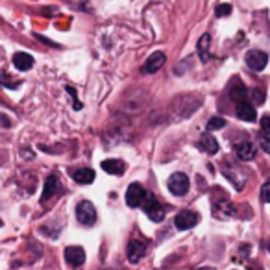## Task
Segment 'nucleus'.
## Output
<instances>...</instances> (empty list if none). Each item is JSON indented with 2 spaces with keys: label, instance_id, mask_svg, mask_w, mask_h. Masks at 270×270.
<instances>
[{
  "label": "nucleus",
  "instance_id": "nucleus-12",
  "mask_svg": "<svg viewBox=\"0 0 270 270\" xmlns=\"http://www.w3.org/2000/svg\"><path fill=\"white\" fill-rule=\"evenodd\" d=\"M235 113H237V117H239L241 121H246V122H254L257 119L256 107L252 106V104H248V102H239Z\"/></svg>",
  "mask_w": 270,
  "mask_h": 270
},
{
  "label": "nucleus",
  "instance_id": "nucleus-17",
  "mask_svg": "<svg viewBox=\"0 0 270 270\" xmlns=\"http://www.w3.org/2000/svg\"><path fill=\"white\" fill-rule=\"evenodd\" d=\"M200 146H202V150L207 152L209 156H215V154L219 152V142H217V139H215L213 135H209V134L202 135V139H200Z\"/></svg>",
  "mask_w": 270,
  "mask_h": 270
},
{
  "label": "nucleus",
  "instance_id": "nucleus-9",
  "mask_svg": "<svg viewBox=\"0 0 270 270\" xmlns=\"http://www.w3.org/2000/svg\"><path fill=\"white\" fill-rule=\"evenodd\" d=\"M165 61H167V56H165L163 52H154V54L146 59V63L141 67V72L142 74H154V72H157L163 67Z\"/></svg>",
  "mask_w": 270,
  "mask_h": 270
},
{
  "label": "nucleus",
  "instance_id": "nucleus-14",
  "mask_svg": "<svg viewBox=\"0 0 270 270\" xmlns=\"http://www.w3.org/2000/svg\"><path fill=\"white\" fill-rule=\"evenodd\" d=\"M102 171H106L107 174H115V176H121L126 171V165L121 159H106L102 161Z\"/></svg>",
  "mask_w": 270,
  "mask_h": 270
},
{
  "label": "nucleus",
  "instance_id": "nucleus-23",
  "mask_svg": "<svg viewBox=\"0 0 270 270\" xmlns=\"http://www.w3.org/2000/svg\"><path fill=\"white\" fill-rule=\"evenodd\" d=\"M229 13H231V6H229V4H221V6H217V17H227Z\"/></svg>",
  "mask_w": 270,
  "mask_h": 270
},
{
  "label": "nucleus",
  "instance_id": "nucleus-13",
  "mask_svg": "<svg viewBox=\"0 0 270 270\" xmlns=\"http://www.w3.org/2000/svg\"><path fill=\"white\" fill-rule=\"evenodd\" d=\"M229 96L239 104V102H246V96H248V91L242 84L241 80H233L231 82V87H229Z\"/></svg>",
  "mask_w": 270,
  "mask_h": 270
},
{
  "label": "nucleus",
  "instance_id": "nucleus-21",
  "mask_svg": "<svg viewBox=\"0 0 270 270\" xmlns=\"http://www.w3.org/2000/svg\"><path fill=\"white\" fill-rule=\"evenodd\" d=\"M257 142H259V146H261V150H263V152L270 154V135L261 134L259 137H257Z\"/></svg>",
  "mask_w": 270,
  "mask_h": 270
},
{
  "label": "nucleus",
  "instance_id": "nucleus-27",
  "mask_svg": "<svg viewBox=\"0 0 270 270\" xmlns=\"http://www.w3.org/2000/svg\"><path fill=\"white\" fill-rule=\"evenodd\" d=\"M200 270H215V269H209V267H204V269H200Z\"/></svg>",
  "mask_w": 270,
  "mask_h": 270
},
{
  "label": "nucleus",
  "instance_id": "nucleus-4",
  "mask_svg": "<svg viewBox=\"0 0 270 270\" xmlns=\"http://www.w3.org/2000/svg\"><path fill=\"white\" fill-rule=\"evenodd\" d=\"M76 219L78 222L82 224H86V226H92L94 221H96V211H94V206H92L91 202H80L78 206H76Z\"/></svg>",
  "mask_w": 270,
  "mask_h": 270
},
{
  "label": "nucleus",
  "instance_id": "nucleus-1",
  "mask_svg": "<svg viewBox=\"0 0 270 270\" xmlns=\"http://www.w3.org/2000/svg\"><path fill=\"white\" fill-rule=\"evenodd\" d=\"M202 100L196 94H183L172 102L171 111L174 119H189L191 115H194L198 111Z\"/></svg>",
  "mask_w": 270,
  "mask_h": 270
},
{
  "label": "nucleus",
  "instance_id": "nucleus-2",
  "mask_svg": "<svg viewBox=\"0 0 270 270\" xmlns=\"http://www.w3.org/2000/svg\"><path fill=\"white\" fill-rule=\"evenodd\" d=\"M142 209H144V213L148 215L154 222H161L165 219V209L161 207V204L157 202L156 196H154L152 192L146 194V200H144V204H142Z\"/></svg>",
  "mask_w": 270,
  "mask_h": 270
},
{
  "label": "nucleus",
  "instance_id": "nucleus-25",
  "mask_svg": "<svg viewBox=\"0 0 270 270\" xmlns=\"http://www.w3.org/2000/svg\"><path fill=\"white\" fill-rule=\"evenodd\" d=\"M259 122H261V130H263V134L270 135V117H263Z\"/></svg>",
  "mask_w": 270,
  "mask_h": 270
},
{
  "label": "nucleus",
  "instance_id": "nucleus-16",
  "mask_svg": "<svg viewBox=\"0 0 270 270\" xmlns=\"http://www.w3.org/2000/svg\"><path fill=\"white\" fill-rule=\"evenodd\" d=\"M13 65L19 71H30L34 67V57L26 52H17L13 56Z\"/></svg>",
  "mask_w": 270,
  "mask_h": 270
},
{
  "label": "nucleus",
  "instance_id": "nucleus-15",
  "mask_svg": "<svg viewBox=\"0 0 270 270\" xmlns=\"http://www.w3.org/2000/svg\"><path fill=\"white\" fill-rule=\"evenodd\" d=\"M57 189H59V181H57V176H48L46 178V181H45V187H43V194H41V202H46V200H50L54 194L57 192Z\"/></svg>",
  "mask_w": 270,
  "mask_h": 270
},
{
  "label": "nucleus",
  "instance_id": "nucleus-3",
  "mask_svg": "<svg viewBox=\"0 0 270 270\" xmlns=\"http://www.w3.org/2000/svg\"><path fill=\"white\" fill-rule=\"evenodd\" d=\"M244 61L248 65V69L259 72L267 67L269 56H267V52H263V50H250V52H246V56H244Z\"/></svg>",
  "mask_w": 270,
  "mask_h": 270
},
{
  "label": "nucleus",
  "instance_id": "nucleus-22",
  "mask_svg": "<svg viewBox=\"0 0 270 270\" xmlns=\"http://www.w3.org/2000/svg\"><path fill=\"white\" fill-rule=\"evenodd\" d=\"M250 96H252V100L256 102L257 106H261L265 102V91L263 89H254V91L250 92Z\"/></svg>",
  "mask_w": 270,
  "mask_h": 270
},
{
  "label": "nucleus",
  "instance_id": "nucleus-24",
  "mask_svg": "<svg viewBox=\"0 0 270 270\" xmlns=\"http://www.w3.org/2000/svg\"><path fill=\"white\" fill-rule=\"evenodd\" d=\"M261 198H263V202L270 204V181H267V183L261 187Z\"/></svg>",
  "mask_w": 270,
  "mask_h": 270
},
{
  "label": "nucleus",
  "instance_id": "nucleus-19",
  "mask_svg": "<svg viewBox=\"0 0 270 270\" xmlns=\"http://www.w3.org/2000/svg\"><path fill=\"white\" fill-rule=\"evenodd\" d=\"M72 178L76 180L80 185H91L94 181V171L91 169H78L72 172Z\"/></svg>",
  "mask_w": 270,
  "mask_h": 270
},
{
  "label": "nucleus",
  "instance_id": "nucleus-18",
  "mask_svg": "<svg viewBox=\"0 0 270 270\" xmlns=\"http://www.w3.org/2000/svg\"><path fill=\"white\" fill-rule=\"evenodd\" d=\"M209 43H211V36L209 34H204V36L198 39V56L200 59L206 63L211 59V52H209Z\"/></svg>",
  "mask_w": 270,
  "mask_h": 270
},
{
  "label": "nucleus",
  "instance_id": "nucleus-7",
  "mask_svg": "<svg viewBox=\"0 0 270 270\" xmlns=\"http://www.w3.org/2000/svg\"><path fill=\"white\" fill-rule=\"evenodd\" d=\"M146 194L148 192L142 189L139 183H132L128 187V191H126V204L130 207H139L144 204V200H146Z\"/></svg>",
  "mask_w": 270,
  "mask_h": 270
},
{
  "label": "nucleus",
  "instance_id": "nucleus-11",
  "mask_svg": "<svg viewBox=\"0 0 270 270\" xmlns=\"http://www.w3.org/2000/svg\"><path fill=\"white\" fill-rule=\"evenodd\" d=\"M65 261L71 267H82L86 263V252L82 246H69L65 250Z\"/></svg>",
  "mask_w": 270,
  "mask_h": 270
},
{
  "label": "nucleus",
  "instance_id": "nucleus-20",
  "mask_svg": "<svg viewBox=\"0 0 270 270\" xmlns=\"http://www.w3.org/2000/svg\"><path fill=\"white\" fill-rule=\"evenodd\" d=\"M226 126V121L222 119V117H213V119H209V122H207V130L209 132H215V130H221Z\"/></svg>",
  "mask_w": 270,
  "mask_h": 270
},
{
  "label": "nucleus",
  "instance_id": "nucleus-26",
  "mask_svg": "<svg viewBox=\"0 0 270 270\" xmlns=\"http://www.w3.org/2000/svg\"><path fill=\"white\" fill-rule=\"evenodd\" d=\"M0 122H2L4 126H9V124H11V122H9V119H7V117H4V115H0Z\"/></svg>",
  "mask_w": 270,
  "mask_h": 270
},
{
  "label": "nucleus",
  "instance_id": "nucleus-10",
  "mask_svg": "<svg viewBox=\"0 0 270 270\" xmlns=\"http://www.w3.org/2000/svg\"><path fill=\"white\" fill-rule=\"evenodd\" d=\"M235 154H237V157H239L241 161H252L257 154V148L254 142L242 141L235 144Z\"/></svg>",
  "mask_w": 270,
  "mask_h": 270
},
{
  "label": "nucleus",
  "instance_id": "nucleus-8",
  "mask_svg": "<svg viewBox=\"0 0 270 270\" xmlns=\"http://www.w3.org/2000/svg\"><path fill=\"white\" fill-rule=\"evenodd\" d=\"M200 217L198 213H194V211H180L178 215H176V219H174V226L178 227V229H191V227H194L196 224H198Z\"/></svg>",
  "mask_w": 270,
  "mask_h": 270
},
{
  "label": "nucleus",
  "instance_id": "nucleus-5",
  "mask_svg": "<svg viewBox=\"0 0 270 270\" xmlns=\"http://www.w3.org/2000/svg\"><path fill=\"white\" fill-rule=\"evenodd\" d=\"M189 178H187V174L183 172H176V174H172L171 180H169V191L172 194H176V196H183L187 194L189 191Z\"/></svg>",
  "mask_w": 270,
  "mask_h": 270
},
{
  "label": "nucleus",
  "instance_id": "nucleus-6",
  "mask_svg": "<svg viewBox=\"0 0 270 270\" xmlns=\"http://www.w3.org/2000/svg\"><path fill=\"white\" fill-rule=\"evenodd\" d=\"M148 248V241H141V239H132L128 242V261L130 263H139Z\"/></svg>",
  "mask_w": 270,
  "mask_h": 270
}]
</instances>
